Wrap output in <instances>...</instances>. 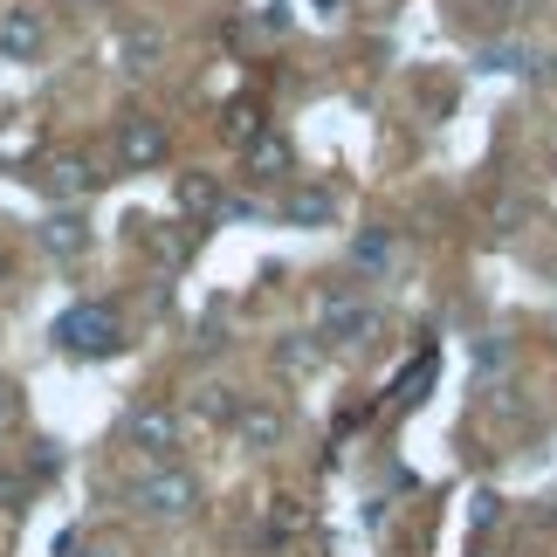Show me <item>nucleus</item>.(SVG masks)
<instances>
[{
	"label": "nucleus",
	"instance_id": "f257e3e1",
	"mask_svg": "<svg viewBox=\"0 0 557 557\" xmlns=\"http://www.w3.org/2000/svg\"><path fill=\"white\" fill-rule=\"evenodd\" d=\"M132 509L152 517V523H180V517L200 509V475H193V468H173V461L145 468V475L132 482Z\"/></svg>",
	"mask_w": 557,
	"mask_h": 557
},
{
	"label": "nucleus",
	"instance_id": "f03ea898",
	"mask_svg": "<svg viewBox=\"0 0 557 557\" xmlns=\"http://www.w3.org/2000/svg\"><path fill=\"white\" fill-rule=\"evenodd\" d=\"M55 345L70 358H111L124 351V317L117 304H70L55 317Z\"/></svg>",
	"mask_w": 557,
	"mask_h": 557
},
{
	"label": "nucleus",
	"instance_id": "7ed1b4c3",
	"mask_svg": "<svg viewBox=\"0 0 557 557\" xmlns=\"http://www.w3.org/2000/svg\"><path fill=\"white\" fill-rule=\"evenodd\" d=\"M180 413L173 406H159V399H145V406H132V413H124V441L138 447V455H152V461H173L180 455Z\"/></svg>",
	"mask_w": 557,
	"mask_h": 557
},
{
	"label": "nucleus",
	"instance_id": "20e7f679",
	"mask_svg": "<svg viewBox=\"0 0 557 557\" xmlns=\"http://www.w3.org/2000/svg\"><path fill=\"white\" fill-rule=\"evenodd\" d=\"M165 152H173V138H165L159 117H124L117 124V165L124 173H152V165H165Z\"/></svg>",
	"mask_w": 557,
	"mask_h": 557
},
{
	"label": "nucleus",
	"instance_id": "39448f33",
	"mask_svg": "<svg viewBox=\"0 0 557 557\" xmlns=\"http://www.w3.org/2000/svg\"><path fill=\"white\" fill-rule=\"evenodd\" d=\"M234 441L242 447H255V455H269V447H283V434H289V413L275 399H234Z\"/></svg>",
	"mask_w": 557,
	"mask_h": 557
},
{
	"label": "nucleus",
	"instance_id": "423d86ee",
	"mask_svg": "<svg viewBox=\"0 0 557 557\" xmlns=\"http://www.w3.org/2000/svg\"><path fill=\"white\" fill-rule=\"evenodd\" d=\"M372 331H379V310L366 304V296H331L324 324H317V337H331V345H366Z\"/></svg>",
	"mask_w": 557,
	"mask_h": 557
},
{
	"label": "nucleus",
	"instance_id": "0eeeda50",
	"mask_svg": "<svg viewBox=\"0 0 557 557\" xmlns=\"http://www.w3.org/2000/svg\"><path fill=\"white\" fill-rule=\"evenodd\" d=\"M41 14L35 8H21V0H8V8H0V55H14V62H35L41 55Z\"/></svg>",
	"mask_w": 557,
	"mask_h": 557
},
{
	"label": "nucleus",
	"instance_id": "6e6552de",
	"mask_svg": "<svg viewBox=\"0 0 557 557\" xmlns=\"http://www.w3.org/2000/svg\"><path fill=\"white\" fill-rule=\"evenodd\" d=\"M41 186H49L55 200H83V193L97 186V165L83 159V152H55L49 165H41Z\"/></svg>",
	"mask_w": 557,
	"mask_h": 557
},
{
	"label": "nucleus",
	"instance_id": "1a4fd4ad",
	"mask_svg": "<svg viewBox=\"0 0 557 557\" xmlns=\"http://www.w3.org/2000/svg\"><path fill=\"white\" fill-rule=\"evenodd\" d=\"M283 221L289 227H324V221H337V193L331 186H296L289 200H283Z\"/></svg>",
	"mask_w": 557,
	"mask_h": 557
},
{
	"label": "nucleus",
	"instance_id": "9d476101",
	"mask_svg": "<svg viewBox=\"0 0 557 557\" xmlns=\"http://www.w3.org/2000/svg\"><path fill=\"white\" fill-rule=\"evenodd\" d=\"M41 248H49L55 262H70V255H83V248H90V227H83V213H70V207H62V213H49V221H41Z\"/></svg>",
	"mask_w": 557,
	"mask_h": 557
},
{
	"label": "nucleus",
	"instance_id": "9b49d317",
	"mask_svg": "<svg viewBox=\"0 0 557 557\" xmlns=\"http://www.w3.org/2000/svg\"><path fill=\"white\" fill-rule=\"evenodd\" d=\"M242 152H248V173L255 180H283L289 173V138H275V132H262L255 145H242Z\"/></svg>",
	"mask_w": 557,
	"mask_h": 557
},
{
	"label": "nucleus",
	"instance_id": "f8f14e48",
	"mask_svg": "<svg viewBox=\"0 0 557 557\" xmlns=\"http://www.w3.org/2000/svg\"><path fill=\"white\" fill-rule=\"evenodd\" d=\"M180 207H186V213H200V227H207V221H221V207H227V193H221V186H213L207 173H200V180H193V173H186V180H180Z\"/></svg>",
	"mask_w": 557,
	"mask_h": 557
},
{
	"label": "nucleus",
	"instance_id": "ddd939ff",
	"mask_svg": "<svg viewBox=\"0 0 557 557\" xmlns=\"http://www.w3.org/2000/svg\"><path fill=\"white\" fill-rule=\"evenodd\" d=\"M317 358H324V345H317L310 331H296V337H283V345H275V366H283V372H310Z\"/></svg>",
	"mask_w": 557,
	"mask_h": 557
},
{
	"label": "nucleus",
	"instance_id": "4468645a",
	"mask_svg": "<svg viewBox=\"0 0 557 557\" xmlns=\"http://www.w3.org/2000/svg\"><path fill=\"white\" fill-rule=\"evenodd\" d=\"M221 132H227V145H255L269 124H262V111H255V103H227V124H221Z\"/></svg>",
	"mask_w": 557,
	"mask_h": 557
},
{
	"label": "nucleus",
	"instance_id": "2eb2a0df",
	"mask_svg": "<svg viewBox=\"0 0 557 557\" xmlns=\"http://www.w3.org/2000/svg\"><path fill=\"white\" fill-rule=\"evenodd\" d=\"M426 385H434V358H420V366H406V372H399V385H393V406H413V399H426Z\"/></svg>",
	"mask_w": 557,
	"mask_h": 557
},
{
	"label": "nucleus",
	"instance_id": "dca6fc26",
	"mask_svg": "<svg viewBox=\"0 0 557 557\" xmlns=\"http://www.w3.org/2000/svg\"><path fill=\"white\" fill-rule=\"evenodd\" d=\"M193 413H200V420H234V393H227V385H200V399H193Z\"/></svg>",
	"mask_w": 557,
	"mask_h": 557
},
{
	"label": "nucleus",
	"instance_id": "f3484780",
	"mask_svg": "<svg viewBox=\"0 0 557 557\" xmlns=\"http://www.w3.org/2000/svg\"><path fill=\"white\" fill-rule=\"evenodd\" d=\"M351 255H358V262H366V269H385V262H393V242H385L379 227H366V234H358V242H351Z\"/></svg>",
	"mask_w": 557,
	"mask_h": 557
},
{
	"label": "nucleus",
	"instance_id": "a211bd4d",
	"mask_svg": "<svg viewBox=\"0 0 557 557\" xmlns=\"http://www.w3.org/2000/svg\"><path fill=\"white\" fill-rule=\"evenodd\" d=\"M145 242H152V255H159L165 269H173V262H186V248H193L186 234H159V227H145Z\"/></svg>",
	"mask_w": 557,
	"mask_h": 557
},
{
	"label": "nucleus",
	"instance_id": "6ab92c4d",
	"mask_svg": "<svg viewBox=\"0 0 557 557\" xmlns=\"http://www.w3.org/2000/svg\"><path fill=\"white\" fill-rule=\"evenodd\" d=\"M496 517H503V496H488V488H482V496L468 503V530L482 537V530H496Z\"/></svg>",
	"mask_w": 557,
	"mask_h": 557
},
{
	"label": "nucleus",
	"instance_id": "aec40b11",
	"mask_svg": "<svg viewBox=\"0 0 557 557\" xmlns=\"http://www.w3.org/2000/svg\"><path fill=\"white\" fill-rule=\"evenodd\" d=\"M55 557H124L117 544H83V537H62L55 544Z\"/></svg>",
	"mask_w": 557,
	"mask_h": 557
},
{
	"label": "nucleus",
	"instance_id": "412c9836",
	"mask_svg": "<svg viewBox=\"0 0 557 557\" xmlns=\"http://www.w3.org/2000/svg\"><path fill=\"white\" fill-rule=\"evenodd\" d=\"M21 496H28V482H21V475H0V503H8V509H14Z\"/></svg>",
	"mask_w": 557,
	"mask_h": 557
},
{
	"label": "nucleus",
	"instance_id": "4be33fe9",
	"mask_svg": "<svg viewBox=\"0 0 557 557\" xmlns=\"http://www.w3.org/2000/svg\"><path fill=\"white\" fill-rule=\"evenodd\" d=\"M310 8H317V14H337V8H345V0H310Z\"/></svg>",
	"mask_w": 557,
	"mask_h": 557
},
{
	"label": "nucleus",
	"instance_id": "5701e85b",
	"mask_svg": "<svg viewBox=\"0 0 557 557\" xmlns=\"http://www.w3.org/2000/svg\"><path fill=\"white\" fill-rule=\"evenodd\" d=\"M8 275H14V255H8V248H0V283H8Z\"/></svg>",
	"mask_w": 557,
	"mask_h": 557
},
{
	"label": "nucleus",
	"instance_id": "b1692460",
	"mask_svg": "<svg viewBox=\"0 0 557 557\" xmlns=\"http://www.w3.org/2000/svg\"><path fill=\"white\" fill-rule=\"evenodd\" d=\"M544 523H557V496H550V503H544Z\"/></svg>",
	"mask_w": 557,
	"mask_h": 557
},
{
	"label": "nucleus",
	"instance_id": "393cba45",
	"mask_svg": "<svg viewBox=\"0 0 557 557\" xmlns=\"http://www.w3.org/2000/svg\"><path fill=\"white\" fill-rule=\"evenodd\" d=\"M0 420H8V385H0Z\"/></svg>",
	"mask_w": 557,
	"mask_h": 557
}]
</instances>
